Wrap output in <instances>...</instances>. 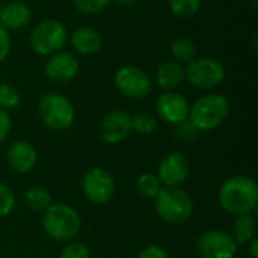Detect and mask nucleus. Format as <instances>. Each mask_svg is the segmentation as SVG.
<instances>
[{"label": "nucleus", "instance_id": "obj_1", "mask_svg": "<svg viewBox=\"0 0 258 258\" xmlns=\"http://www.w3.org/2000/svg\"><path fill=\"white\" fill-rule=\"evenodd\" d=\"M218 201L228 215L239 216L254 213L258 206L257 181L243 174L233 175L221 184Z\"/></svg>", "mask_w": 258, "mask_h": 258}, {"label": "nucleus", "instance_id": "obj_2", "mask_svg": "<svg viewBox=\"0 0 258 258\" xmlns=\"http://www.w3.org/2000/svg\"><path fill=\"white\" fill-rule=\"evenodd\" d=\"M230 113V101L224 94L210 92L197 98L189 109L187 119L198 132H210L222 125Z\"/></svg>", "mask_w": 258, "mask_h": 258}, {"label": "nucleus", "instance_id": "obj_3", "mask_svg": "<svg viewBox=\"0 0 258 258\" xmlns=\"http://www.w3.org/2000/svg\"><path fill=\"white\" fill-rule=\"evenodd\" d=\"M42 230L56 242H70L82 230L79 212L63 203H53L42 213Z\"/></svg>", "mask_w": 258, "mask_h": 258}, {"label": "nucleus", "instance_id": "obj_4", "mask_svg": "<svg viewBox=\"0 0 258 258\" xmlns=\"http://www.w3.org/2000/svg\"><path fill=\"white\" fill-rule=\"evenodd\" d=\"M157 216L169 225H181L194 213V201L181 187L163 186L154 198Z\"/></svg>", "mask_w": 258, "mask_h": 258}, {"label": "nucleus", "instance_id": "obj_5", "mask_svg": "<svg viewBox=\"0 0 258 258\" xmlns=\"http://www.w3.org/2000/svg\"><path fill=\"white\" fill-rule=\"evenodd\" d=\"M68 42V30L65 24L54 18L38 21L29 33V45L38 56H50L63 50Z\"/></svg>", "mask_w": 258, "mask_h": 258}, {"label": "nucleus", "instance_id": "obj_6", "mask_svg": "<svg viewBox=\"0 0 258 258\" xmlns=\"http://www.w3.org/2000/svg\"><path fill=\"white\" fill-rule=\"evenodd\" d=\"M38 115L47 128L63 132L74 124L76 109L65 95L57 92H47L39 100Z\"/></svg>", "mask_w": 258, "mask_h": 258}, {"label": "nucleus", "instance_id": "obj_7", "mask_svg": "<svg viewBox=\"0 0 258 258\" xmlns=\"http://www.w3.org/2000/svg\"><path fill=\"white\" fill-rule=\"evenodd\" d=\"M184 74L186 80L194 88L201 91H212L222 85L227 77V70L219 59L210 56H200L186 65Z\"/></svg>", "mask_w": 258, "mask_h": 258}, {"label": "nucleus", "instance_id": "obj_8", "mask_svg": "<svg viewBox=\"0 0 258 258\" xmlns=\"http://www.w3.org/2000/svg\"><path fill=\"white\" fill-rule=\"evenodd\" d=\"M118 92L128 100H142L150 95L153 89V79L150 74L136 65H122L113 77Z\"/></svg>", "mask_w": 258, "mask_h": 258}, {"label": "nucleus", "instance_id": "obj_9", "mask_svg": "<svg viewBox=\"0 0 258 258\" xmlns=\"http://www.w3.org/2000/svg\"><path fill=\"white\" fill-rule=\"evenodd\" d=\"M82 192L85 198L95 204H107L115 195V180L112 174L103 168H91L82 180Z\"/></svg>", "mask_w": 258, "mask_h": 258}, {"label": "nucleus", "instance_id": "obj_10", "mask_svg": "<svg viewBox=\"0 0 258 258\" xmlns=\"http://www.w3.org/2000/svg\"><path fill=\"white\" fill-rule=\"evenodd\" d=\"M195 246L201 258H234L239 249L233 236L222 230L204 231L197 239Z\"/></svg>", "mask_w": 258, "mask_h": 258}, {"label": "nucleus", "instance_id": "obj_11", "mask_svg": "<svg viewBox=\"0 0 258 258\" xmlns=\"http://www.w3.org/2000/svg\"><path fill=\"white\" fill-rule=\"evenodd\" d=\"M80 62L77 56L67 50H59L50 56L44 63V74L45 77L57 85L70 83L79 74Z\"/></svg>", "mask_w": 258, "mask_h": 258}, {"label": "nucleus", "instance_id": "obj_12", "mask_svg": "<svg viewBox=\"0 0 258 258\" xmlns=\"http://www.w3.org/2000/svg\"><path fill=\"white\" fill-rule=\"evenodd\" d=\"M156 112L159 118L171 125H177L187 119L190 103L177 91H165L156 100Z\"/></svg>", "mask_w": 258, "mask_h": 258}, {"label": "nucleus", "instance_id": "obj_13", "mask_svg": "<svg viewBox=\"0 0 258 258\" xmlns=\"http://www.w3.org/2000/svg\"><path fill=\"white\" fill-rule=\"evenodd\" d=\"M190 172L189 160L181 153H169L166 154L157 166V178L160 180L162 186L168 187H178L183 184Z\"/></svg>", "mask_w": 258, "mask_h": 258}, {"label": "nucleus", "instance_id": "obj_14", "mask_svg": "<svg viewBox=\"0 0 258 258\" xmlns=\"http://www.w3.org/2000/svg\"><path fill=\"white\" fill-rule=\"evenodd\" d=\"M100 138L106 144H119L132 133V115L125 110L106 113L98 125Z\"/></svg>", "mask_w": 258, "mask_h": 258}, {"label": "nucleus", "instance_id": "obj_15", "mask_svg": "<svg viewBox=\"0 0 258 258\" xmlns=\"http://www.w3.org/2000/svg\"><path fill=\"white\" fill-rule=\"evenodd\" d=\"M9 168L17 174H29L38 163V151L27 141H15L6 153Z\"/></svg>", "mask_w": 258, "mask_h": 258}, {"label": "nucleus", "instance_id": "obj_16", "mask_svg": "<svg viewBox=\"0 0 258 258\" xmlns=\"http://www.w3.org/2000/svg\"><path fill=\"white\" fill-rule=\"evenodd\" d=\"M68 41L73 50L83 56L95 54L103 47L101 33L91 26H82V27L74 29L71 33H68Z\"/></svg>", "mask_w": 258, "mask_h": 258}, {"label": "nucleus", "instance_id": "obj_17", "mask_svg": "<svg viewBox=\"0 0 258 258\" xmlns=\"http://www.w3.org/2000/svg\"><path fill=\"white\" fill-rule=\"evenodd\" d=\"M32 20V9L21 0L6 2L0 8V24L8 30H18L26 27Z\"/></svg>", "mask_w": 258, "mask_h": 258}, {"label": "nucleus", "instance_id": "obj_18", "mask_svg": "<svg viewBox=\"0 0 258 258\" xmlns=\"http://www.w3.org/2000/svg\"><path fill=\"white\" fill-rule=\"evenodd\" d=\"M186 80L184 65L175 60H166L160 63L154 74V82L163 91H175Z\"/></svg>", "mask_w": 258, "mask_h": 258}, {"label": "nucleus", "instance_id": "obj_19", "mask_svg": "<svg viewBox=\"0 0 258 258\" xmlns=\"http://www.w3.org/2000/svg\"><path fill=\"white\" fill-rule=\"evenodd\" d=\"M255 233H257V222L252 213L236 216L231 236L237 245H248L255 237Z\"/></svg>", "mask_w": 258, "mask_h": 258}, {"label": "nucleus", "instance_id": "obj_20", "mask_svg": "<svg viewBox=\"0 0 258 258\" xmlns=\"http://www.w3.org/2000/svg\"><path fill=\"white\" fill-rule=\"evenodd\" d=\"M171 54L175 62L181 65L190 63L195 57H198V47L197 44L186 36H180L172 41L171 44Z\"/></svg>", "mask_w": 258, "mask_h": 258}, {"label": "nucleus", "instance_id": "obj_21", "mask_svg": "<svg viewBox=\"0 0 258 258\" xmlns=\"http://www.w3.org/2000/svg\"><path fill=\"white\" fill-rule=\"evenodd\" d=\"M24 200L27 207L35 213H44L53 204L51 194L42 186H32L30 189H27L24 194Z\"/></svg>", "mask_w": 258, "mask_h": 258}, {"label": "nucleus", "instance_id": "obj_22", "mask_svg": "<svg viewBox=\"0 0 258 258\" xmlns=\"http://www.w3.org/2000/svg\"><path fill=\"white\" fill-rule=\"evenodd\" d=\"M162 187L163 186H162V183H160V180L157 178L156 174L145 172V174H141L138 177V180H136V189H138V192L142 197L150 198V200H154L157 197V194L160 192Z\"/></svg>", "mask_w": 258, "mask_h": 258}, {"label": "nucleus", "instance_id": "obj_23", "mask_svg": "<svg viewBox=\"0 0 258 258\" xmlns=\"http://www.w3.org/2000/svg\"><path fill=\"white\" fill-rule=\"evenodd\" d=\"M203 0H168L169 11L178 18H189L194 17L200 8Z\"/></svg>", "mask_w": 258, "mask_h": 258}, {"label": "nucleus", "instance_id": "obj_24", "mask_svg": "<svg viewBox=\"0 0 258 258\" xmlns=\"http://www.w3.org/2000/svg\"><path fill=\"white\" fill-rule=\"evenodd\" d=\"M157 128V119L148 112H138L132 115V132L139 135H151Z\"/></svg>", "mask_w": 258, "mask_h": 258}, {"label": "nucleus", "instance_id": "obj_25", "mask_svg": "<svg viewBox=\"0 0 258 258\" xmlns=\"http://www.w3.org/2000/svg\"><path fill=\"white\" fill-rule=\"evenodd\" d=\"M21 101L20 91L11 83H0V109H15Z\"/></svg>", "mask_w": 258, "mask_h": 258}, {"label": "nucleus", "instance_id": "obj_26", "mask_svg": "<svg viewBox=\"0 0 258 258\" xmlns=\"http://www.w3.org/2000/svg\"><path fill=\"white\" fill-rule=\"evenodd\" d=\"M74 9L83 15H97L101 14L112 0H71Z\"/></svg>", "mask_w": 258, "mask_h": 258}, {"label": "nucleus", "instance_id": "obj_27", "mask_svg": "<svg viewBox=\"0 0 258 258\" xmlns=\"http://www.w3.org/2000/svg\"><path fill=\"white\" fill-rule=\"evenodd\" d=\"M59 258H91V251L86 243L79 240H70L60 249Z\"/></svg>", "mask_w": 258, "mask_h": 258}, {"label": "nucleus", "instance_id": "obj_28", "mask_svg": "<svg viewBox=\"0 0 258 258\" xmlns=\"http://www.w3.org/2000/svg\"><path fill=\"white\" fill-rule=\"evenodd\" d=\"M15 207V194L14 190L5 184L0 183V218H5L12 213Z\"/></svg>", "mask_w": 258, "mask_h": 258}, {"label": "nucleus", "instance_id": "obj_29", "mask_svg": "<svg viewBox=\"0 0 258 258\" xmlns=\"http://www.w3.org/2000/svg\"><path fill=\"white\" fill-rule=\"evenodd\" d=\"M11 47H12V41H11L9 30L0 24V63H3L8 59L11 53Z\"/></svg>", "mask_w": 258, "mask_h": 258}, {"label": "nucleus", "instance_id": "obj_30", "mask_svg": "<svg viewBox=\"0 0 258 258\" xmlns=\"http://www.w3.org/2000/svg\"><path fill=\"white\" fill-rule=\"evenodd\" d=\"M175 133H177V136L180 139L187 141V139L195 138V135L198 133V130L194 127V124L189 119H186V121H183V122H180V124L175 125Z\"/></svg>", "mask_w": 258, "mask_h": 258}, {"label": "nucleus", "instance_id": "obj_31", "mask_svg": "<svg viewBox=\"0 0 258 258\" xmlns=\"http://www.w3.org/2000/svg\"><path fill=\"white\" fill-rule=\"evenodd\" d=\"M12 128V118L8 110L0 109V144L9 136Z\"/></svg>", "mask_w": 258, "mask_h": 258}, {"label": "nucleus", "instance_id": "obj_32", "mask_svg": "<svg viewBox=\"0 0 258 258\" xmlns=\"http://www.w3.org/2000/svg\"><path fill=\"white\" fill-rule=\"evenodd\" d=\"M136 258H169V255H168V252L163 248H160L157 245H151V246L144 248L136 255Z\"/></svg>", "mask_w": 258, "mask_h": 258}, {"label": "nucleus", "instance_id": "obj_33", "mask_svg": "<svg viewBox=\"0 0 258 258\" xmlns=\"http://www.w3.org/2000/svg\"><path fill=\"white\" fill-rule=\"evenodd\" d=\"M248 249H249V255L251 258H258V239L254 237L249 243H248Z\"/></svg>", "mask_w": 258, "mask_h": 258}, {"label": "nucleus", "instance_id": "obj_34", "mask_svg": "<svg viewBox=\"0 0 258 258\" xmlns=\"http://www.w3.org/2000/svg\"><path fill=\"white\" fill-rule=\"evenodd\" d=\"M115 3H118L119 6H130V5H135L138 0H112Z\"/></svg>", "mask_w": 258, "mask_h": 258}, {"label": "nucleus", "instance_id": "obj_35", "mask_svg": "<svg viewBox=\"0 0 258 258\" xmlns=\"http://www.w3.org/2000/svg\"><path fill=\"white\" fill-rule=\"evenodd\" d=\"M6 2H11V0H6Z\"/></svg>", "mask_w": 258, "mask_h": 258}, {"label": "nucleus", "instance_id": "obj_36", "mask_svg": "<svg viewBox=\"0 0 258 258\" xmlns=\"http://www.w3.org/2000/svg\"><path fill=\"white\" fill-rule=\"evenodd\" d=\"M41 2H45V0H41Z\"/></svg>", "mask_w": 258, "mask_h": 258}]
</instances>
